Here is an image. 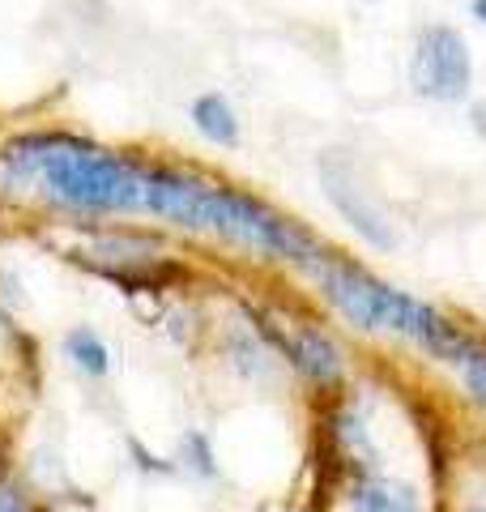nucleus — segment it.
Wrapping results in <instances>:
<instances>
[{"label":"nucleus","mask_w":486,"mask_h":512,"mask_svg":"<svg viewBox=\"0 0 486 512\" xmlns=\"http://www.w3.org/2000/svg\"><path fill=\"white\" fill-rule=\"evenodd\" d=\"M465 512H486V508H465Z\"/></svg>","instance_id":"f8f14e48"},{"label":"nucleus","mask_w":486,"mask_h":512,"mask_svg":"<svg viewBox=\"0 0 486 512\" xmlns=\"http://www.w3.org/2000/svg\"><path fill=\"white\" fill-rule=\"evenodd\" d=\"M307 269L316 274L324 299H329L350 325L393 329V333H401V338H410L414 346H423L427 355L444 359V363H457V367L465 363L469 346H474V338L452 325L448 316H440L435 308H427V303H418L410 295L393 291L388 282H380L376 274H367V269H359V265L342 261V256L320 252Z\"/></svg>","instance_id":"f257e3e1"},{"label":"nucleus","mask_w":486,"mask_h":512,"mask_svg":"<svg viewBox=\"0 0 486 512\" xmlns=\"http://www.w3.org/2000/svg\"><path fill=\"white\" fill-rule=\"evenodd\" d=\"M256 329L282 350V355L299 367L303 376L312 380H337L342 376V359H337V346L316 333L312 325H290V320H273V316H256Z\"/></svg>","instance_id":"7ed1b4c3"},{"label":"nucleus","mask_w":486,"mask_h":512,"mask_svg":"<svg viewBox=\"0 0 486 512\" xmlns=\"http://www.w3.org/2000/svg\"><path fill=\"white\" fill-rule=\"evenodd\" d=\"M192 120H197L201 133L209 141H218V146H235V141H239L235 111H231V103H226L222 94H201V99L192 103Z\"/></svg>","instance_id":"423d86ee"},{"label":"nucleus","mask_w":486,"mask_h":512,"mask_svg":"<svg viewBox=\"0 0 486 512\" xmlns=\"http://www.w3.org/2000/svg\"><path fill=\"white\" fill-rule=\"evenodd\" d=\"M0 512H35V508H30V495L18 483L0 478Z\"/></svg>","instance_id":"9d476101"},{"label":"nucleus","mask_w":486,"mask_h":512,"mask_svg":"<svg viewBox=\"0 0 486 512\" xmlns=\"http://www.w3.org/2000/svg\"><path fill=\"white\" fill-rule=\"evenodd\" d=\"M461 376H465L469 397L486 406V342L474 338V346H469V355H465V363H461Z\"/></svg>","instance_id":"1a4fd4ad"},{"label":"nucleus","mask_w":486,"mask_h":512,"mask_svg":"<svg viewBox=\"0 0 486 512\" xmlns=\"http://www.w3.org/2000/svg\"><path fill=\"white\" fill-rule=\"evenodd\" d=\"M350 512H418V495L388 478H359L350 487Z\"/></svg>","instance_id":"20e7f679"},{"label":"nucleus","mask_w":486,"mask_h":512,"mask_svg":"<svg viewBox=\"0 0 486 512\" xmlns=\"http://www.w3.org/2000/svg\"><path fill=\"white\" fill-rule=\"evenodd\" d=\"M180 461H184V470L201 474V478L218 474V457H214V444H209L205 431H188L184 444H180Z\"/></svg>","instance_id":"6e6552de"},{"label":"nucleus","mask_w":486,"mask_h":512,"mask_svg":"<svg viewBox=\"0 0 486 512\" xmlns=\"http://www.w3.org/2000/svg\"><path fill=\"white\" fill-rule=\"evenodd\" d=\"M64 355H69L77 372H86V376H107V367H111L107 346L94 329H73L69 338H64Z\"/></svg>","instance_id":"0eeeda50"},{"label":"nucleus","mask_w":486,"mask_h":512,"mask_svg":"<svg viewBox=\"0 0 486 512\" xmlns=\"http://www.w3.org/2000/svg\"><path fill=\"white\" fill-rule=\"evenodd\" d=\"M414 90L423 99H440V103H457L469 90V52L465 39L452 26H431L418 35L414 47V64H410Z\"/></svg>","instance_id":"f03ea898"},{"label":"nucleus","mask_w":486,"mask_h":512,"mask_svg":"<svg viewBox=\"0 0 486 512\" xmlns=\"http://www.w3.org/2000/svg\"><path fill=\"white\" fill-rule=\"evenodd\" d=\"M324 192H329V197L337 201V210H342V214L354 222V227H359V231L371 239V244H380V248L393 244V239H388V231H384V222H380V214H371L367 205L350 192L342 167H329V163H324Z\"/></svg>","instance_id":"39448f33"},{"label":"nucleus","mask_w":486,"mask_h":512,"mask_svg":"<svg viewBox=\"0 0 486 512\" xmlns=\"http://www.w3.org/2000/svg\"><path fill=\"white\" fill-rule=\"evenodd\" d=\"M469 9H474V18H478V22H486V0H474Z\"/></svg>","instance_id":"9b49d317"}]
</instances>
